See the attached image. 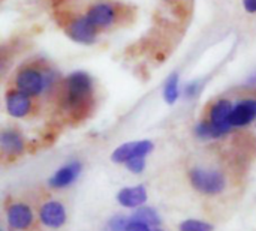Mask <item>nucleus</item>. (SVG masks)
I'll use <instances>...</instances> for the list:
<instances>
[{
	"label": "nucleus",
	"mask_w": 256,
	"mask_h": 231,
	"mask_svg": "<svg viewBox=\"0 0 256 231\" xmlns=\"http://www.w3.org/2000/svg\"><path fill=\"white\" fill-rule=\"evenodd\" d=\"M93 78L87 72H72L63 81L60 104L72 116H84L93 102Z\"/></svg>",
	"instance_id": "f257e3e1"
},
{
	"label": "nucleus",
	"mask_w": 256,
	"mask_h": 231,
	"mask_svg": "<svg viewBox=\"0 0 256 231\" xmlns=\"http://www.w3.org/2000/svg\"><path fill=\"white\" fill-rule=\"evenodd\" d=\"M56 83V74L48 69L44 72L36 66H22L15 75V86L18 90L30 95L32 98L40 96L45 90H50Z\"/></svg>",
	"instance_id": "f03ea898"
},
{
	"label": "nucleus",
	"mask_w": 256,
	"mask_h": 231,
	"mask_svg": "<svg viewBox=\"0 0 256 231\" xmlns=\"http://www.w3.org/2000/svg\"><path fill=\"white\" fill-rule=\"evenodd\" d=\"M189 180L192 186L204 195H219L226 188L224 173L213 168L195 167L189 171Z\"/></svg>",
	"instance_id": "7ed1b4c3"
},
{
	"label": "nucleus",
	"mask_w": 256,
	"mask_h": 231,
	"mask_svg": "<svg viewBox=\"0 0 256 231\" xmlns=\"http://www.w3.org/2000/svg\"><path fill=\"white\" fill-rule=\"evenodd\" d=\"M232 107L234 105L230 99L222 98V99H218L216 102H213L208 110V120L213 125V128L218 134V138L230 134L234 129L230 123V116H231Z\"/></svg>",
	"instance_id": "20e7f679"
},
{
	"label": "nucleus",
	"mask_w": 256,
	"mask_h": 231,
	"mask_svg": "<svg viewBox=\"0 0 256 231\" xmlns=\"http://www.w3.org/2000/svg\"><path fill=\"white\" fill-rule=\"evenodd\" d=\"M86 17L96 29H108L117 23L118 8L111 2L94 3L87 9Z\"/></svg>",
	"instance_id": "39448f33"
},
{
	"label": "nucleus",
	"mask_w": 256,
	"mask_h": 231,
	"mask_svg": "<svg viewBox=\"0 0 256 231\" xmlns=\"http://www.w3.org/2000/svg\"><path fill=\"white\" fill-rule=\"evenodd\" d=\"M98 30L88 20L86 15L82 17H75L72 18L66 27H64V32L66 35L74 41V42H78V44H82V45H90V44H94L96 38H98Z\"/></svg>",
	"instance_id": "423d86ee"
},
{
	"label": "nucleus",
	"mask_w": 256,
	"mask_h": 231,
	"mask_svg": "<svg viewBox=\"0 0 256 231\" xmlns=\"http://www.w3.org/2000/svg\"><path fill=\"white\" fill-rule=\"evenodd\" d=\"M153 147H154L153 143L148 140L124 143L112 152L111 159L116 164H126L128 161H130L134 158H146L147 155L152 153Z\"/></svg>",
	"instance_id": "0eeeda50"
},
{
	"label": "nucleus",
	"mask_w": 256,
	"mask_h": 231,
	"mask_svg": "<svg viewBox=\"0 0 256 231\" xmlns=\"http://www.w3.org/2000/svg\"><path fill=\"white\" fill-rule=\"evenodd\" d=\"M66 219H68V213L60 201L56 200L46 201L39 209V221L48 228L57 230L66 224Z\"/></svg>",
	"instance_id": "6e6552de"
},
{
	"label": "nucleus",
	"mask_w": 256,
	"mask_h": 231,
	"mask_svg": "<svg viewBox=\"0 0 256 231\" xmlns=\"http://www.w3.org/2000/svg\"><path fill=\"white\" fill-rule=\"evenodd\" d=\"M4 104H6V111L9 116L15 117V119H22L26 116L30 114L32 108H33V102H32V96L15 89V90H9L4 96Z\"/></svg>",
	"instance_id": "1a4fd4ad"
},
{
	"label": "nucleus",
	"mask_w": 256,
	"mask_h": 231,
	"mask_svg": "<svg viewBox=\"0 0 256 231\" xmlns=\"http://www.w3.org/2000/svg\"><path fill=\"white\" fill-rule=\"evenodd\" d=\"M256 120V98H244L240 99L231 111L230 123L236 128H244Z\"/></svg>",
	"instance_id": "9d476101"
},
{
	"label": "nucleus",
	"mask_w": 256,
	"mask_h": 231,
	"mask_svg": "<svg viewBox=\"0 0 256 231\" xmlns=\"http://www.w3.org/2000/svg\"><path fill=\"white\" fill-rule=\"evenodd\" d=\"M82 171V164L80 161H70L66 165L60 167L48 180V185L54 189H64L74 185Z\"/></svg>",
	"instance_id": "9b49d317"
},
{
	"label": "nucleus",
	"mask_w": 256,
	"mask_h": 231,
	"mask_svg": "<svg viewBox=\"0 0 256 231\" xmlns=\"http://www.w3.org/2000/svg\"><path fill=\"white\" fill-rule=\"evenodd\" d=\"M6 219L8 225L15 231H26L28 230L34 221L32 209L24 204V203H15L9 206L6 212Z\"/></svg>",
	"instance_id": "f8f14e48"
},
{
	"label": "nucleus",
	"mask_w": 256,
	"mask_h": 231,
	"mask_svg": "<svg viewBox=\"0 0 256 231\" xmlns=\"http://www.w3.org/2000/svg\"><path fill=\"white\" fill-rule=\"evenodd\" d=\"M117 201L122 207L138 209V207L144 206V203L147 201V189L144 185L123 188L117 194Z\"/></svg>",
	"instance_id": "ddd939ff"
},
{
	"label": "nucleus",
	"mask_w": 256,
	"mask_h": 231,
	"mask_svg": "<svg viewBox=\"0 0 256 231\" xmlns=\"http://www.w3.org/2000/svg\"><path fill=\"white\" fill-rule=\"evenodd\" d=\"M0 146L4 155L16 156L21 155L26 149L22 135L15 129H6L0 134Z\"/></svg>",
	"instance_id": "4468645a"
},
{
	"label": "nucleus",
	"mask_w": 256,
	"mask_h": 231,
	"mask_svg": "<svg viewBox=\"0 0 256 231\" xmlns=\"http://www.w3.org/2000/svg\"><path fill=\"white\" fill-rule=\"evenodd\" d=\"M132 221H141L150 227H159L160 222H162V218L160 215L153 209V207H148V206H141L135 210V213L130 216Z\"/></svg>",
	"instance_id": "2eb2a0df"
},
{
	"label": "nucleus",
	"mask_w": 256,
	"mask_h": 231,
	"mask_svg": "<svg viewBox=\"0 0 256 231\" xmlns=\"http://www.w3.org/2000/svg\"><path fill=\"white\" fill-rule=\"evenodd\" d=\"M178 80H180L178 74L174 72V74H171V75L166 78V81H165V86H164V99H165V102L170 104V105L176 104L177 99H178V96H180Z\"/></svg>",
	"instance_id": "dca6fc26"
},
{
	"label": "nucleus",
	"mask_w": 256,
	"mask_h": 231,
	"mask_svg": "<svg viewBox=\"0 0 256 231\" xmlns=\"http://www.w3.org/2000/svg\"><path fill=\"white\" fill-rule=\"evenodd\" d=\"M195 135L200 140H214L218 138V134L213 128V125L210 123V120H201L195 125Z\"/></svg>",
	"instance_id": "f3484780"
},
{
	"label": "nucleus",
	"mask_w": 256,
	"mask_h": 231,
	"mask_svg": "<svg viewBox=\"0 0 256 231\" xmlns=\"http://www.w3.org/2000/svg\"><path fill=\"white\" fill-rule=\"evenodd\" d=\"M180 231H213V225L201 219H186L180 224Z\"/></svg>",
	"instance_id": "a211bd4d"
},
{
	"label": "nucleus",
	"mask_w": 256,
	"mask_h": 231,
	"mask_svg": "<svg viewBox=\"0 0 256 231\" xmlns=\"http://www.w3.org/2000/svg\"><path fill=\"white\" fill-rule=\"evenodd\" d=\"M130 219H128L123 215H116L112 218H110L105 224V231H126L129 225Z\"/></svg>",
	"instance_id": "6ab92c4d"
},
{
	"label": "nucleus",
	"mask_w": 256,
	"mask_h": 231,
	"mask_svg": "<svg viewBox=\"0 0 256 231\" xmlns=\"http://www.w3.org/2000/svg\"><path fill=\"white\" fill-rule=\"evenodd\" d=\"M126 168L134 173V174H140L146 170V158H134L130 161H128L126 164Z\"/></svg>",
	"instance_id": "aec40b11"
},
{
	"label": "nucleus",
	"mask_w": 256,
	"mask_h": 231,
	"mask_svg": "<svg viewBox=\"0 0 256 231\" xmlns=\"http://www.w3.org/2000/svg\"><path fill=\"white\" fill-rule=\"evenodd\" d=\"M201 90V83L200 81H192V83H188L186 87H184V96L186 98H195Z\"/></svg>",
	"instance_id": "412c9836"
},
{
	"label": "nucleus",
	"mask_w": 256,
	"mask_h": 231,
	"mask_svg": "<svg viewBox=\"0 0 256 231\" xmlns=\"http://www.w3.org/2000/svg\"><path fill=\"white\" fill-rule=\"evenodd\" d=\"M126 231H153V230H152V227H150V225H147V224H144V222H141V221H132V219H130V222H129L128 230Z\"/></svg>",
	"instance_id": "4be33fe9"
},
{
	"label": "nucleus",
	"mask_w": 256,
	"mask_h": 231,
	"mask_svg": "<svg viewBox=\"0 0 256 231\" xmlns=\"http://www.w3.org/2000/svg\"><path fill=\"white\" fill-rule=\"evenodd\" d=\"M243 6H244L246 12L256 14V0H243Z\"/></svg>",
	"instance_id": "5701e85b"
},
{
	"label": "nucleus",
	"mask_w": 256,
	"mask_h": 231,
	"mask_svg": "<svg viewBox=\"0 0 256 231\" xmlns=\"http://www.w3.org/2000/svg\"><path fill=\"white\" fill-rule=\"evenodd\" d=\"M248 84L252 86V87H256V74H254V75L248 80Z\"/></svg>",
	"instance_id": "b1692460"
},
{
	"label": "nucleus",
	"mask_w": 256,
	"mask_h": 231,
	"mask_svg": "<svg viewBox=\"0 0 256 231\" xmlns=\"http://www.w3.org/2000/svg\"><path fill=\"white\" fill-rule=\"evenodd\" d=\"M153 231H165V230H162V228H159V227H154V230Z\"/></svg>",
	"instance_id": "393cba45"
}]
</instances>
